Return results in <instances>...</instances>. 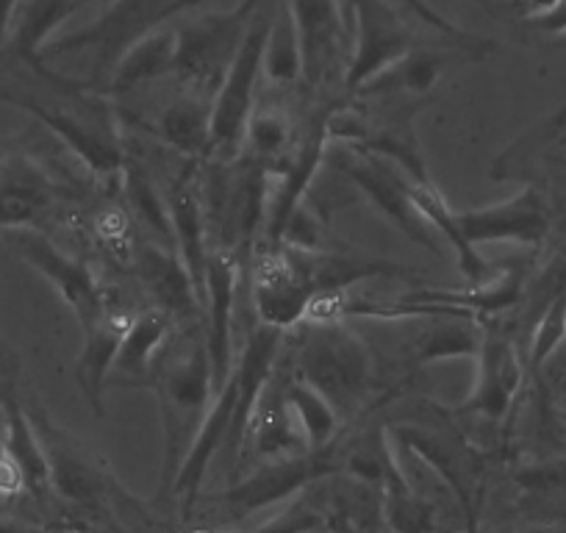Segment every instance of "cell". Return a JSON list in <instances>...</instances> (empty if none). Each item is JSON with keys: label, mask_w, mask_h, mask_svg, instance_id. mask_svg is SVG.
<instances>
[{"label": "cell", "mask_w": 566, "mask_h": 533, "mask_svg": "<svg viewBox=\"0 0 566 533\" xmlns=\"http://www.w3.org/2000/svg\"><path fill=\"white\" fill-rule=\"evenodd\" d=\"M154 389L161 409V498H170L176 478L214 400V373L203 328L178 342L154 367Z\"/></svg>", "instance_id": "6da1fadb"}, {"label": "cell", "mask_w": 566, "mask_h": 533, "mask_svg": "<svg viewBox=\"0 0 566 533\" xmlns=\"http://www.w3.org/2000/svg\"><path fill=\"white\" fill-rule=\"evenodd\" d=\"M295 375L334 406L339 420L356 417L375 391L373 347L345 323H312L295 351Z\"/></svg>", "instance_id": "7a4b0ae2"}, {"label": "cell", "mask_w": 566, "mask_h": 533, "mask_svg": "<svg viewBox=\"0 0 566 533\" xmlns=\"http://www.w3.org/2000/svg\"><path fill=\"white\" fill-rule=\"evenodd\" d=\"M331 167L384 217L386 222L397 228L402 237H408L411 242L422 244L424 250L439 253L437 248V233L433 228L424 222V217L419 215L417 206H413L411 195H408V176L391 161L380 159V156L364 154V150L347 148H328Z\"/></svg>", "instance_id": "3957f363"}, {"label": "cell", "mask_w": 566, "mask_h": 533, "mask_svg": "<svg viewBox=\"0 0 566 533\" xmlns=\"http://www.w3.org/2000/svg\"><path fill=\"white\" fill-rule=\"evenodd\" d=\"M266 25L270 20L250 25L237 59L211 97V156L220 161L242 156L244 130L255 112V86L264 75L261 64H264Z\"/></svg>", "instance_id": "277c9868"}, {"label": "cell", "mask_w": 566, "mask_h": 533, "mask_svg": "<svg viewBox=\"0 0 566 533\" xmlns=\"http://www.w3.org/2000/svg\"><path fill=\"white\" fill-rule=\"evenodd\" d=\"M345 472V450L331 442L323 450H308L301 456H286V459H270L259 470L250 472L244 481L222 492L220 503L226 505L231 516H248L253 511L270 509V505L286 503L297 498L314 483L325 481Z\"/></svg>", "instance_id": "5b68a950"}, {"label": "cell", "mask_w": 566, "mask_h": 533, "mask_svg": "<svg viewBox=\"0 0 566 533\" xmlns=\"http://www.w3.org/2000/svg\"><path fill=\"white\" fill-rule=\"evenodd\" d=\"M391 439L448 487L464 511V533H478V511H481L483 475H486L483 456L453 433L422 426H397Z\"/></svg>", "instance_id": "8992f818"}, {"label": "cell", "mask_w": 566, "mask_h": 533, "mask_svg": "<svg viewBox=\"0 0 566 533\" xmlns=\"http://www.w3.org/2000/svg\"><path fill=\"white\" fill-rule=\"evenodd\" d=\"M200 0H114L108 3L106 14H103L97 23L86 25V29L73 31L67 36H59L51 48H45L42 53H73L84 51V48H95L97 51V64L101 70H108L117 64V59L134 45L136 40H142L145 34H150L159 25L172 23L176 14H181L184 9L198 7Z\"/></svg>", "instance_id": "52a82bcc"}, {"label": "cell", "mask_w": 566, "mask_h": 533, "mask_svg": "<svg viewBox=\"0 0 566 533\" xmlns=\"http://www.w3.org/2000/svg\"><path fill=\"white\" fill-rule=\"evenodd\" d=\"M345 12L353 45L345 70V90L356 95L375 75L417 48V42L386 0H345Z\"/></svg>", "instance_id": "ba28073f"}, {"label": "cell", "mask_w": 566, "mask_h": 533, "mask_svg": "<svg viewBox=\"0 0 566 533\" xmlns=\"http://www.w3.org/2000/svg\"><path fill=\"white\" fill-rule=\"evenodd\" d=\"M250 297L259 325L281 334L301 325L314 301V286L301 255L290 248H270L261 253L250 279Z\"/></svg>", "instance_id": "9c48e42d"}, {"label": "cell", "mask_w": 566, "mask_h": 533, "mask_svg": "<svg viewBox=\"0 0 566 533\" xmlns=\"http://www.w3.org/2000/svg\"><path fill=\"white\" fill-rule=\"evenodd\" d=\"M455 226L472 248L492 242L538 248L549 237L553 217H549V206L542 198V192L525 187L511 195L509 200H500V203L455 211Z\"/></svg>", "instance_id": "30bf717a"}, {"label": "cell", "mask_w": 566, "mask_h": 533, "mask_svg": "<svg viewBox=\"0 0 566 533\" xmlns=\"http://www.w3.org/2000/svg\"><path fill=\"white\" fill-rule=\"evenodd\" d=\"M178 29L176 73L198 86L200 92L217 90L242 45L244 20L237 14H203Z\"/></svg>", "instance_id": "8fae6325"}, {"label": "cell", "mask_w": 566, "mask_h": 533, "mask_svg": "<svg viewBox=\"0 0 566 533\" xmlns=\"http://www.w3.org/2000/svg\"><path fill=\"white\" fill-rule=\"evenodd\" d=\"M18 250L36 273L45 275L48 284L62 295V301L73 309L81 328L95 323L108 312L106 295L97 284L95 273L84 261L62 253L42 231H18Z\"/></svg>", "instance_id": "7c38bea8"}, {"label": "cell", "mask_w": 566, "mask_h": 533, "mask_svg": "<svg viewBox=\"0 0 566 533\" xmlns=\"http://www.w3.org/2000/svg\"><path fill=\"white\" fill-rule=\"evenodd\" d=\"M0 101L12 103V106L23 108V112L34 114L53 137L62 139L67 145L70 154L75 159H81L86 165V170L92 176H97L101 181H114V178H123L125 173V150L117 143V137L106 134L97 125L86 123V119L75 117V114L62 112V108L45 106V103L34 101V97L18 95V92H0Z\"/></svg>", "instance_id": "4fadbf2b"}, {"label": "cell", "mask_w": 566, "mask_h": 533, "mask_svg": "<svg viewBox=\"0 0 566 533\" xmlns=\"http://www.w3.org/2000/svg\"><path fill=\"white\" fill-rule=\"evenodd\" d=\"M475 384L464 404L459 406V415L478 417L486 422H503L520 395L522 378H525V364L516 353L514 342L503 334H494L486 328L483 334L481 353L475 358Z\"/></svg>", "instance_id": "5bb4252c"}, {"label": "cell", "mask_w": 566, "mask_h": 533, "mask_svg": "<svg viewBox=\"0 0 566 533\" xmlns=\"http://www.w3.org/2000/svg\"><path fill=\"white\" fill-rule=\"evenodd\" d=\"M239 290V255L233 250H211L209 266H206V347H209L211 373H214V389L220 391L233 369V309H237Z\"/></svg>", "instance_id": "9a60e30c"}, {"label": "cell", "mask_w": 566, "mask_h": 533, "mask_svg": "<svg viewBox=\"0 0 566 533\" xmlns=\"http://www.w3.org/2000/svg\"><path fill=\"white\" fill-rule=\"evenodd\" d=\"M303 53V81L319 86L350 42L345 0H286Z\"/></svg>", "instance_id": "2e32d148"}, {"label": "cell", "mask_w": 566, "mask_h": 533, "mask_svg": "<svg viewBox=\"0 0 566 533\" xmlns=\"http://www.w3.org/2000/svg\"><path fill=\"white\" fill-rule=\"evenodd\" d=\"M172 222V250L178 253L181 264L187 266L192 279L195 292L200 297L203 309V290H206V266H209V211H206V189L200 184L198 165H189L181 176L176 178L167 198Z\"/></svg>", "instance_id": "e0dca14e"}, {"label": "cell", "mask_w": 566, "mask_h": 533, "mask_svg": "<svg viewBox=\"0 0 566 533\" xmlns=\"http://www.w3.org/2000/svg\"><path fill=\"white\" fill-rule=\"evenodd\" d=\"M56 198L53 178L29 154L0 159V231H40Z\"/></svg>", "instance_id": "ac0fdd59"}, {"label": "cell", "mask_w": 566, "mask_h": 533, "mask_svg": "<svg viewBox=\"0 0 566 533\" xmlns=\"http://www.w3.org/2000/svg\"><path fill=\"white\" fill-rule=\"evenodd\" d=\"M29 417L34 422V431L40 437L42 450H45L51 489H56L70 503L95 505L103 498V492H106V475L42 411H34Z\"/></svg>", "instance_id": "d6986e66"}, {"label": "cell", "mask_w": 566, "mask_h": 533, "mask_svg": "<svg viewBox=\"0 0 566 533\" xmlns=\"http://www.w3.org/2000/svg\"><path fill=\"white\" fill-rule=\"evenodd\" d=\"M130 317L117 312H106L90 323L84 331V345H81L78 364H75V378H78L84 400L97 417H103V391H106L108 378H112L114 362H117L119 345L128 331Z\"/></svg>", "instance_id": "ffe728a7"}, {"label": "cell", "mask_w": 566, "mask_h": 533, "mask_svg": "<svg viewBox=\"0 0 566 533\" xmlns=\"http://www.w3.org/2000/svg\"><path fill=\"white\" fill-rule=\"evenodd\" d=\"M136 273H139L142 284L148 286V292L154 295L156 309L165 312L167 317H172V314H192L195 309H200V297L195 292L187 266L181 264L178 253H172L165 244H142L139 253H136Z\"/></svg>", "instance_id": "44dd1931"}, {"label": "cell", "mask_w": 566, "mask_h": 533, "mask_svg": "<svg viewBox=\"0 0 566 533\" xmlns=\"http://www.w3.org/2000/svg\"><path fill=\"white\" fill-rule=\"evenodd\" d=\"M408 195H411L413 206H417L419 215L424 217V222L433 228V233H439V237L450 244V250L455 253V261H459L461 275H464L472 286L492 279V261L483 259L481 250L472 248V244L461 237L459 226H455V209L444 200V195L439 192L437 184L411 181V178H408Z\"/></svg>", "instance_id": "7402d4cb"}, {"label": "cell", "mask_w": 566, "mask_h": 533, "mask_svg": "<svg viewBox=\"0 0 566 533\" xmlns=\"http://www.w3.org/2000/svg\"><path fill=\"white\" fill-rule=\"evenodd\" d=\"M178 59V29L172 23L159 25L142 40H136L108 75V90L128 92L136 86L148 84V81L161 79V75L176 73Z\"/></svg>", "instance_id": "603a6c76"}, {"label": "cell", "mask_w": 566, "mask_h": 533, "mask_svg": "<svg viewBox=\"0 0 566 533\" xmlns=\"http://www.w3.org/2000/svg\"><path fill=\"white\" fill-rule=\"evenodd\" d=\"M248 437H253L255 450L264 459H286V456L308 453L306 439H303L301 428H297L295 417L286 406V397H283V384H277L275 375H272L270 386H266L259 406H255Z\"/></svg>", "instance_id": "cb8c5ba5"}, {"label": "cell", "mask_w": 566, "mask_h": 533, "mask_svg": "<svg viewBox=\"0 0 566 533\" xmlns=\"http://www.w3.org/2000/svg\"><path fill=\"white\" fill-rule=\"evenodd\" d=\"M156 137L198 165L211 156V101H206V95L176 97L156 119Z\"/></svg>", "instance_id": "d4e9b609"}, {"label": "cell", "mask_w": 566, "mask_h": 533, "mask_svg": "<svg viewBox=\"0 0 566 533\" xmlns=\"http://www.w3.org/2000/svg\"><path fill=\"white\" fill-rule=\"evenodd\" d=\"M3 445H7L9 456H12L20 475H23V489H29L34 498H42L51 489L45 450H42V442L36 437L29 411L20 406V400L12 391L3 395Z\"/></svg>", "instance_id": "484cf974"}, {"label": "cell", "mask_w": 566, "mask_h": 533, "mask_svg": "<svg viewBox=\"0 0 566 533\" xmlns=\"http://www.w3.org/2000/svg\"><path fill=\"white\" fill-rule=\"evenodd\" d=\"M167 328H170V317L159 309H148L130 317L112 373L123 380H139L148 375L154 378L156 356L165 345Z\"/></svg>", "instance_id": "4316f807"}, {"label": "cell", "mask_w": 566, "mask_h": 533, "mask_svg": "<svg viewBox=\"0 0 566 533\" xmlns=\"http://www.w3.org/2000/svg\"><path fill=\"white\" fill-rule=\"evenodd\" d=\"M380 516L391 533H437L439 511L431 500L419 494L400 464L386 475L380 487Z\"/></svg>", "instance_id": "83f0119b"}, {"label": "cell", "mask_w": 566, "mask_h": 533, "mask_svg": "<svg viewBox=\"0 0 566 533\" xmlns=\"http://www.w3.org/2000/svg\"><path fill=\"white\" fill-rule=\"evenodd\" d=\"M450 56L428 48H411L402 59H397L391 67L375 75L367 86L356 92L361 97H384L395 95V92H408V95H424L442 81L444 67H448Z\"/></svg>", "instance_id": "f1b7e54d"}, {"label": "cell", "mask_w": 566, "mask_h": 533, "mask_svg": "<svg viewBox=\"0 0 566 533\" xmlns=\"http://www.w3.org/2000/svg\"><path fill=\"white\" fill-rule=\"evenodd\" d=\"M433 325L413 345L417 367L453 362V358H478L486 325L472 317H431Z\"/></svg>", "instance_id": "f546056e"}, {"label": "cell", "mask_w": 566, "mask_h": 533, "mask_svg": "<svg viewBox=\"0 0 566 533\" xmlns=\"http://www.w3.org/2000/svg\"><path fill=\"white\" fill-rule=\"evenodd\" d=\"M78 7L81 0H23L14 14L12 36H9L14 53L25 62H36L53 31Z\"/></svg>", "instance_id": "4dcf8cb0"}, {"label": "cell", "mask_w": 566, "mask_h": 533, "mask_svg": "<svg viewBox=\"0 0 566 533\" xmlns=\"http://www.w3.org/2000/svg\"><path fill=\"white\" fill-rule=\"evenodd\" d=\"M292 150H295V128H292L286 112L272 106H255L248 130H244V159L255 161L270 173L281 167Z\"/></svg>", "instance_id": "1f68e13d"}, {"label": "cell", "mask_w": 566, "mask_h": 533, "mask_svg": "<svg viewBox=\"0 0 566 533\" xmlns=\"http://www.w3.org/2000/svg\"><path fill=\"white\" fill-rule=\"evenodd\" d=\"M283 397H286V406H290L292 417H295L297 428H301L303 439H306V448H328L336 439V428H339V415L334 411V406L314 386L297 378V375H292L283 384Z\"/></svg>", "instance_id": "d6a6232c"}, {"label": "cell", "mask_w": 566, "mask_h": 533, "mask_svg": "<svg viewBox=\"0 0 566 533\" xmlns=\"http://www.w3.org/2000/svg\"><path fill=\"white\" fill-rule=\"evenodd\" d=\"M264 79L277 86H295L303 81V53L295 20H292L286 0L270 18L264 42Z\"/></svg>", "instance_id": "836d02e7"}, {"label": "cell", "mask_w": 566, "mask_h": 533, "mask_svg": "<svg viewBox=\"0 0 566 533\" xmlns=\"http://www.w3.org/2000/svg\"><path fill=\"white\" fill-rule=\"evenodd\" d=\"M125 192H128L130 209L136 211L145 226L154 233V242L172 248V222H170V209H167V200L156 192V187L150 184L148 173L136 165H125L123 173Z\"/></svg>", "instance_id": "e575fe53"}, {"label": "cell", "mask_w": 566, "mask_h": 533, "mask_svg": "<svg viewBox=\"0 0 566 533\" xmlns=\"http://www.w3.org/2000/svg\"><path fill=\"white\" fill-rule=\"evenodd\" d=\"M566 342V292L558 295L555 301H549L542 309V314L536 317L533 325V339H531V353H527V367L533 373L544 367L549 356L558 351Z\"/></svg>", "instance_id": "d590c367"}, {"label": "cell", "mask_w": 566, "mask_h": 533, "mask_svg": "<svg viewBox=\"0 0 566 533\" xmlns=\"http://www.w3.org/2000/svg\"><path fill=\"white\" fill-rule=\"evenodd\" d=\"M328 520L331 514H323L306 498V492H301L297 498L286 500L283 509L266 522H261L253 533H319L328 531Z\"/></svg>", "instance_id": "8d00e7d4"}, {"label": "cell", "mask_w": 566, "mask_h": 533, "mask_svg": "<svg viewBox=\"0 0 566 533\" xmlns=\"http://www.w3.org/2000/svg\"><path fill=\"white\" fill-rule=\"evenodd\" d=\"M525 492H566V459L544 461V464L522 467L514 475Z\"/></svg>", "instance_id": "74e56055"}, {"label": "cell", "mask_w": 566, "mask_h": 533, "mask_svg": "<svg viewBox=\"0 0 566 533\" xmlns=\"http://www.w3.org/2000/svg\"><path fill=\"white\" fill-rule=\"evenodd\" d=\"M538 373H544L553 397L566 409V342L544 362V367Z\"/></svg>", "instance_id": "f35d334b"}, {"label": "cell", "mask_w": 566, "mask_h": 533, "mask_svg": "<svg viewBox=\"0 0 566 533\" xmlns=\"http://www.w3.org/2000/svg\"><path fill=\"white\" fill-rule=\"evenodd\" d=\"M531 25H536L544 34H566V0H558L544 18L533 20Z\"/></svg>", "instance_id": "ab89813d"}, {"label": "cell", "mask_w": 566, "mask_h": 533, "mask_svg": "<svg viewBox=\"0 0 566 533\" xmlns=\"http://www.w3.org/2000/svg\"><path fill=\"white\" fill-rule=\"evenodd\" d=\"M511 3H514V12L520 14L522 20L533 23V20L544 18L558 0H511Z\"/></svg>", "instance_id": "60d3db41"}, {"label": "cell", "mask_w": 566, "mask_h": 533, "mask_svg": "<svg viewBox=\"0 0 566 533\" xmlns=\"http://www.w3.org/2000/svg\"><path fill=\"white\" fill-rule=\"evenodd\" d=\"M20 3H23V0H0V51H3V45H7L9 36H12L14 14H18Z\"/></svg>", "instance_id": "b9f144b4"}, {"label": "cell", "mask_w": 566, "mask_h": 533, "mask_svg": "<svg viewBox=\"0 0 566 533\" xmlns=\"http://www.w3.org/2000/svg\"><path fill=\"white\" fill-rule=\"evenodd\" d=\"M328 533H364V531L353 522L350 514H345V511H334L328 520Z\"/></svg>", "instance_id": "7bdbcfd3"}, {"label": "cell", "mask_w": 566, "mask_h": 533, "mask_svg": "<svg viewBox=\"0 0 566 533\" xmlns=\"http://www.w3.org/2000/svg\"><path fill=\"white\" fill-rule=\"evenodd\" d=\"M259 7H261V0H242V3H239V7L233 9V14H237L239 20H244V23H248L250 14H253Z\"/></svg>", "instance_id": "ee69618b"}, {"label": "cell", "mask_w": 566, "mask_h": 533, "mask_svg": "<svg viewBox=\"0 0 566 533\" xmlns=\"http://www.w3.org/2000/svg\"><path fill=\"white\" fill-rule=\"evenodd\" d=\"M0 533H36L31 527L18 525V522H9V520H0Z\"/></svg>", "instance_id": "f6af8a7d"}, {"label": "cell", "mask_w": 566, "mask_h": 533, "mask_svg": "<svg viewBox=\"0 0 566 533\" xmlns=\"http://www.w3.org/2000/svg\"><path fill=\"white\" fill-rule=\"evenodd\" d=\"M437 533H464V531H442V527H439Z\"/></svg>", "instance_id": "bcb514c9"}, {"label": "cell", "mask_w": 566, "mask_h": 533, "mask_svg": "<svg viewBox=\"0 0 566 533\" xmlns=\"http://www.w3.org/2000/svg\"><path fill=\"white\" fill-rule=\"evenodd\" d=\"M106 3H114V0H106Z\"/></svg>", "instance_id": "7dc6e473"}, {"label": "cell", "mask_w": 566, "mask_h": 533, "mask_svg": "<svg viewBox=\"0 0 566 533\" xmlns=\"http://www.w3.org/2000/svg\"><path fill=\"white\" fill-rule=\"evenodd\" d=\"M200 533H206V531H200Z\"/></svg>", "instance_id": "c3c4849f"}, {"label": "cell", "mask_w": 566, "mask_h": 533, "mask_svg": "<svg viewBox=\"0 0 566 533\" xmlns=\"http://www.w3.org/2000/svg\"><path fill=\"white\" fill-rule=\"evenodd\" d=\"M564 422H566V417H564Z\"/></svg>", "instance_id": "681fc988"}]
</instances>
